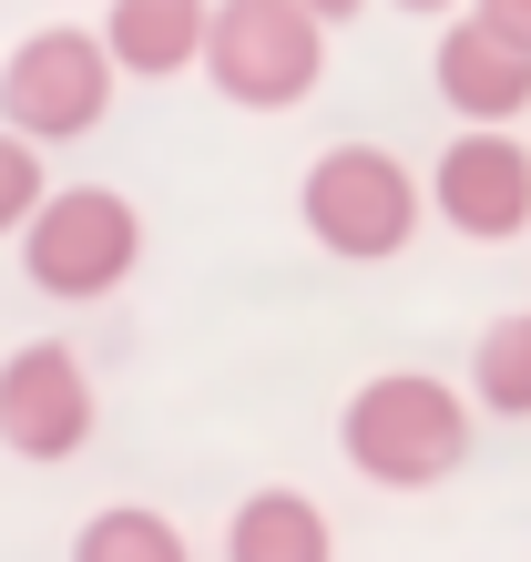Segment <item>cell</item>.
I'll return each mask as SVG.
<instances>
[{"label": "cell", "mask_w": 531, "mask_h": 562, "mask_svg": "<svg viewBox=\"0 0 531 562\" xmlns=\"http://www.w3.org/2000/svg\"><path fill=\"white\" fill-rule=\"evenodd\" d=\"M338 450H348V471L379 481V491H429V481H450L460 460H471V400H460L450 379H429V369H388L369 389H348Z\"/></svg>", "instance_id": "obj_1"}, {"label": "cell", "mask_w": 531, "mask_h": 562, "mask_svg": "<svg viewBox=\"0 0 531 562\" xmlns=\"http://www.w3.org/2000/svg\"><path fill=\"white\" fill-rule=\"evenodd\" d=\"M327 72V21L307 0H215L205 21V82L236 113H296Z\"/></svg>", "instance_id": "obj_2"}, {"label": "cell", "mask_w": 531, "mask_h": 562, "mask_svg": "<svg viewBox=\"0 0 531 562\" xmlns=\"http://www.w3.org/2000/svg\"><path fill=\"white\" fill-rule=\"evenodd\" d=\"M133 267H144V215H133V194H113V184H52L42 215L21 225V277L42 296H61V307L113 296Z\"/></svg>", "instance_id": "obj_3"}, {"label": "cell", "mask_w": 531, "mask_h": 562, "mask_svg": "<svg viewBox=\"0 0 531 562\" xmlns=\"http://www.w3.org/2000/svg\"><path fill=\"white\" fill-rule=\"evenodd\" d=\"M296 215H307V236L327 256L379 267V256H398L419 236V175L388 144H327L307 164V184H296Z\"/></svg>", "instance_id": "obj_4"}, {"label": "cell", "mask_w": 531, "mask_h": 562, "mask_svg": "<svg viewBox=\"0 0 531 562\" xmlns=\"http://www.w3.org/2000/svg\"><path fill=\"white\" fill-rule=\"evenodd\" d=\"M113 82L123 72H113L103 31L52 21V31H31V42L0 61V123H11L21 144H82V134H103Z\"/></svg>", "instance_id": "obj_5"}, {"label": "cell", "mask_w": 531, "mask_h": 562, "mask_svg": "<svg viewBox=\"0 0 531 562\" xmlns=\"http://www.w3.org/2000/svg\"><path fill=\"white\" fill-rule=\"evenodd\" d=\"M92 369L61 338H31V348H11L0 358V450L11 460H72L82 440H92Z\"/></svg>", "instance_id": "obj_6"}, {"label": "cell", "mask_w": 531, "mask_h": 562, "mask_svg": "<svg viewBox=\"0 0 531 562\" xmlns=\"http://www.w3.org/2000/svg\"><path fill=\"white\" fill-rule=\"evenodd\" d=\"M429 205H440L450 236H481V246H511L531 225V144L471 123L440 164H429Z\"/></svg>", "instance_id": "obj_7"}, {"label": "cell", "mask_w": 531, "mask_h": 562, "mask_svg": "<svg viewBox=\"0 0 531 562\" xmlns=\"http://www.w3.org/2000/svg\"><path fill=\"white\" fill-rule=\"evenodd\" d=\"M429 72H440V103H450L460 123L511 134V113H531V52L501 42L490 21H450L440 52H429Z\"/></svg>", "instance_id": "obj_8"}, {"label": "cell", "mask_w": 531, "mask_h": 562, "mask_svg": "<svg viewBox=\"0 0 531 562\" xmlns=\"http://www.w3.org/2000/svg\"><path fill=\"white\" fill-rule=\"evenodd\" d=\"M205 21H215V0H113L103 52L133 82H174V72L205 61Z\"/></svg>", "instance_id": "obj_9"}, {"label": "cell", "mask_w": 531, "mask_h": 562, "mask_svg": "<svg viewBox=\"0 0 531 562\" xmlns=\"http://www.w3.org/2000/svg\"><path fill=\"white\" fill-rule=\"evenodd\" d=\"M225 562H338V532L307 491H246L225 521Z\"/></svg>", "instance_id": "obj_10"}, {"label": "cell", "mask_w": 531, "mask_h": 562, "mask_svg": "<svg viewBox=\"0 0 531 562\" xmlns=\"http://www.w3.org/2000/svg\"><path fill=\"white\" fill-rule=\"evenodd\" d=\"M72 562H194V542L154 502H113V512H92L72 532Z\"/></svg>", "instance_id": "obj_11"}, {"label": "cell", "mask_w": 531, "mask_h": 562, "mask_svg": "<svg viewBox=\"0 0 531 562\" xmlns=\"http://www.w3.org/2000/svg\"><path fill=\"white\" fill-rule=\"evenodd\" d=\"M471 389H481V409L531 419V307L481 327V348H471Z\"/></svg>", "instance_id": "obj_12"}, {"label": "cell", "mask_w": 531, "mask_h": 562, "mask_svg": "<svg viewBox=\"0 0 531 562\" xmlns=\"http://www.w3.org/2000/svg\"><path fill=\"white\" fill-rule=\"evenodd\" d=\"M31 215H42V144H21L0 123V236H21Z\"/></svg>", "instance_id": "obj_13"}, {"label": "cell", "mask_w": 531, "mask_h": 562, "mask_svg": "<svg viewBox=\"0 0 531 562\" xmlns=\"http://www.w3.org/2000/svg\"><path fill=\"white\" fill-rule=\"evenodd\" d=\"M471 21H490L501 42H521V52H531V0H471Z\"/></svg>", "instance_id": "obj_14"}, {"label": "cell", "mask_w": 531, "mask_h": 562, "mask_svg": "<svg viewBox=\"0 0 531 562\" xmlns=\"http://www.w3.org/2000/svg\"><path fill=\"white\" fill-rule=\"evenodd\" d=\"M307 11H317L327 31H338V21H358V11H369V0H307Z\"/></svg>", "instance_id": "obj_15"}, {"label": "cell", "mask_w": 531, "mask_h": 562, "mask_svg": "<svg viewBox=\"0 0 531 562\" xmlns=\"http://www.w3.org/2000/svg\"><path fill=\"white\" fill-rule=\"evenodd\" d=\"M398 11H450V0H398Z\"/></svg>", "instance_id": "obj_16"}]
</instances>
